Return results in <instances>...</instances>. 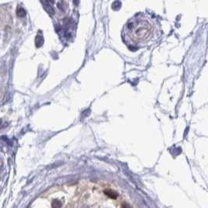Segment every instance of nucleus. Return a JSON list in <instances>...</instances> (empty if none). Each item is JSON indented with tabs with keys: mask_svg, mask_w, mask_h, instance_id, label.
Returning a JSON list of instances; mask_svg holds the SVG:
<instances>
[{
	"mask_svg": "<svg viewBox=\"0 0 208 208\" xmlns=\"http://www.w3.org/2000/svg\"><path fill=\"white\" fill-rule=\"evenodd\" d=\"M151 33V26L148 21L137 17L130 24L127 25L126 35L134 43H139L146 40Z\"/></svg>",
	"mask_w": 208,
	"mask_h": 208,
	"instance_id": "obj_1",
	"label": "nucleus"
},
{
	"mask_svg": "<svg viewBox=\"0 0 208 208\" xmlns=\"http://www.w3.org/2000/svg\"><path fill=\"white\" fill-rule=\"evenodd\" d=\"M104 193H105V195H107L108 197H110L111 199L113 200L117 199L118 197H119V193L115 192V190H112V189H107V190H105V191H104Z\"/></svg>",
	"mask_w": 208,
	"mask_h": 208,
	"instance_id": "obj_2",
	"label": "nucleus"
},
{
	"mask_svg": "<svg viewBox=\"0 0 208 208\" xmlns=\"http://www.w3.org/2000/svg\"><path fill=\"white\" fill-rule=\"evenodd\" d=\"M52 207V208H61L62 207V202L58 200H53Z\"/></svg>",
	"mask_w": 208,
	"mask_h": 208,
	"instance_id": "obj_3",
	"label": "nucleus"
},
{
	"mask_svg": "<svg viewBox=\"0 0 208 208\" xmlns=\"http://www.w3.org/2000/svg\"><path fill=\"white\" fill-rule=\"evenodd\" d=\"M122 208H133L132 207L129 205V204H127V203H123V204H122Z\"/></svg>",
	"mask_w": 208,
	"mask_h": 208,
	"instance_id": "obj_4",
	"label": "nucleus"
}]
</instances>
